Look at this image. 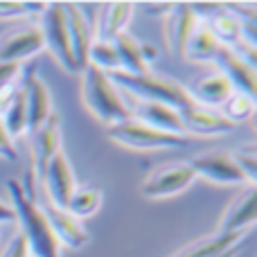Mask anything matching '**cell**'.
I'll return each mask as SVG.
<instances>
[{
    "instance_id": "d590c367",
    "label": "cell",
    "mask_w": 257,
    "mask_h": 257,
    "mask_svg": "<svg viewBox=\"0 0 257 257\" xmlns=\"http://www.w3.org/2000/svg\"><path fill=\"white\" fill-rule=\"evenodd\" d=\"M9 221H16L14 210H12V205H7V203L0 201V223H9Z\"/></svg>"
},
{
    "instance_id": "44dd1931",
    "label": "cell",
    "mask_w": 257,
    "mask_h": 257,
    "mask_svg": "<svg viewBox=\"0 0 257 257\" xmlns=\"http://www.w3.org/2000/svg\"><path fill=\"white\" fill-rule=\"evenodd\" d=\"M219 48H221V43L214 39L210 27L205 25V23H196V27L192 30L190 39H187V43H185L183 59L194 61V63H208V61H214Z\"/></svg>"
},
{
    "instance_id": "d4e9b609",
    "label": "cell",
    "mask_w": 257,
    "mask_h": 257,
    "mask_svg": "<svg viewBox=\"0 0 257 257\" xmlns=\"http://www.w3.org/2000/svg\"><path fill=\"white\" fill-rule=\"evenodd\" d=\"M205 25L210 27V32L214 34V39L223 45V48H235L237 43L241 41V30H239V21L223 7L221 3V9L210 18Z\"/></svg>"
},
{
    "instance_id": "7402d4cb",
    "label": "cell",
    "mask_w": 257,
    "mask_h": 257,
    "mask_svg": "<svg viewBox=\"0 0 257 257\" xmlns=\"http://www.w3.org/2000/svg\"><path fill=\"white\" fill-rule=\"evenodd\" d=\"M136 9L133 3H108L102 9V23H99V39L113 41L117 34L126 32V25L131 21V14Z\"/></svg>"
},
{
    "instance_id": "484cf974",
    "label": "cell",
    "mask_w": 257,
    "mask_h": 257,
    "mask_svg": "<svg viewBox=\"0 0 257 257\" xmlns=\"http://www.w3.org/2000/svg\"><path fill=\"white\" fill-rule=\"evenodd\" d=\"M5 128H7L9 138H18L27 131V111H25V99H23V90H16L9 104L5 106V113L0 115Z\"/></svg>"
},
{
    "instance_id": "2e32d148",
    "label": "cell",
    "mask_w": 257,
    "mask_h": 257,
    "mask_svg": "<svg viewBox=\"0 0 257 257\" xmlns=\"http://www.w3.org/2000/svg\"><path fill=\"white\" fill-rule=\"evenodd\" d=\"M32 147H34V172L41 178L45 167H48L50 158L61 151V117L57 113H52L45 120V124L39 131H34Z\"/></svg>"
},
{
    "instance_id": "1f68e13d",
    "label": "cell",
    "mask_w": 257,
    "mask_h": 257,
    "mask_svg": "<svg viewBox=\"0 0 257 257\" xmlns=\"http://www.w3.org/2000/svg\"><path fill=\"white\" fill-rule=\"evenodd\" d=\"M3 257H30V248H27V244H25V239H23L21 232L12 237V241L7 244Z\"/></svg>"
},
{
    "instance_id": "e575fe53",
    "label": "cell",
    "mask_w": 257,
    "mask_h": 257,
    "mask_svg": "<svg viewBox=\"0 0 257 257\" xmlns=\"http://www.w3.org/2000/svg\"><path fill=\"white\" fill-rule=\"evenodd\" d=\"M140 54H142L145 66H147V63H151V61H156V59H158V48H156V45H151V43H140Z\"/></svg>"
},
{
    "instance_id": "ffe728a7",
    "label": "cell",
    "mask_w": 257,
    "mask_h": 257,
    "mask_svg": "<svg viewBox=\"0 0 257 257\" xmlns=\"http://www.w3.org/2000/svg\"><path fill=\"white\" fill-rule=\"evenodd\" d=\"M169 23H167V36H169V45H172L174 54L178 59H183V52H185V43L190 39L192 30L196 27V18L192 14L190 3H174L172 9H169Z\"/></svg>"
},
{
    "instance_id": "d6986e66",
    "label": "cell",
    "mask_w": 257,
    "mask_h": 257,
    "mask_svg": "<svg viewBox=\"0 0 257 257\" xmlns=\"http://www.w3.org/2000/svg\"><path fill=\"white\" fill-rule=\"evenodd\" d=\"M248 235V230H235V232H217L212 237L199 239L194 244L185 246L183 250H178L174 257H221L228 250L241 246L244 237Z\"/></svg>"
},
{
    "instance_id": "4316f807",
    "label": "cell",
    "mask_w": 257,
    "mask_h": 257,
    "mask_svg": "<svg viewBox=\"0 0 257 257\" xmlns=\"http://www.w3.org/2000/svg\"><path fill=\"white\" fill-rule=\"evenodd\" d=\"M88 66H95L104 72H117L120 70V59H117V52L113 48L111 41H93L88 48Z\"/></svg>"
},
{
    "instance_id": "8d00e7d4",
    "label": "cell",
    "mask_w": 257,
    "mask_h": 257,
    "mask_svg": "<svg viewBox=\"0 0 257 257\" xmlns=\"http://www.w3.org/2000/svg\"><path fill=\"white\" fill-rule=\"evenodd\" d=\"M237 253H239V246H237V248H232V250H228L226 255H221V257H235Z\"/></svg>"
},
{
    "instance_id": "603a6c76",
    "label": "cell",
    "mask_w": 257,
    "mask_h": 257,
    "mask_svg": "<svg viewBox=\"0 0 257 257\" xmlns=\"http://www.w3.org/2000/svg\"><path fill=\"white\" fill-rule=\"evenodd\" d=\"M111 43L117 52V59H120V70L117 72H126V75H145V72H149L145 61H142L140 43H138L128 32L117 34Z\"/></svg>"
},
{
    "instance_id": "7a4b0ae2",
    "label": "cell",
    "mask_w": 257,
    "mask_h": 257,
    "mask_svg": "<svg viewBox=\"0 0 257 257\" xmlns=\"http://www.w3.org/2000/svg\"><path fill=\"white\" fill-rule=\"evenodd\" d=\"M81 95L97 120L104 124H117V122L131 117V108L124 104V99L117 93V86L111 81L108 72L99 70L95 66L84 68V81H81Z\"/></svg>"
},
{
    "instance_id": "30bf717a",
    "label": "cell",
    "mask_w": 257,
    "mask_h": 257,
    "mask_svg": "<svg viewBox=\"0 0 257 257\" xmlns=\"http://www.w3.org/2000/svg\"><path fill=\"white\" fill-rule=\"evenodd\" d=\"M23 99H25V111H27V131H39L45 124L50 115H52V99H50V90L43 79L34 77L30 72L23 86Z\"/></svg>"
},
{
    "instance_id": "6da1fadb",
    "label": "cell",
    "mask_w": 257,
    "mask_h": 257,
    "mask_svg": "<svg viewBox=\"0 0 257 257\" xmlns=\"http://www.w3.org/2000/svg\"><path fill=\"white\" fill-rule=\"evenodd\" d=\"M7 192L12 199V210L21 226V235L34 257H59V241L50 230L43 210L30 199L25 185L18 181H7Z\"/></svg>"
},
{
    "instance_id": "5b68a950",
    "label": "cell",
    "mask_w": 257,
    "mask_h": 257,
    "mask_svg": "<svg viewBox=\"0 0 257 257\" xmlns=\"http://www.w3.org/2000/svg\"><path fill=\"white\" fill-rule=\"evenodd\" d=\"M41 34H43L45 45L54 54L59 63L68 72H77V63L70 50V39H68V25H66V9L63 3H48L41 14Z\"/></svg>"
},
{
    "instance_id": "5bb4252c",
    "label": "cell",
    "mask_w": 257,
    "mask_h": 257,
    "mask_svg": "<svg viewBox=\"0 0 257 257\" xmlns=\"http://www.w3.org/2000/svg\"><path fill=\"white\" fill-rule=\"evenodd\" d=\"M41 210H43L45 219H48V223H50V230L57 237L59 244L68 246V248H72V250L88 244V232H86L84 226H81L75 217H70L66 210L52 208V205H41Z\"/></svg>"
},
{
    "instance_id": "83f0119b",
    "label": "cell",
    "mask_w": 257,
    "mask_h": 257,
    "mask_svg": "<svg viewBox=\"0 0 257 257\" xmlns=\"http://www.w3.org/2000/svg\"><path fill=\"white\" fill-rule=\"evenodd\" d=\"M221 108V115L237 126L239 122H248L255 115V97H248L244 93H232Z\"/></svg>"
},
{
    "instance_id": "ac0fdd59",
    "label": "cell",
    "mask_w": 257,
    "mask_h": 257,
    "mask_svg": "<svg viewBox=\"0 0 257 257\" xmlns=\"http://www.w3.org/2000/svg\"><path fill=\"white\" fill-rule=\"evenodd\" d=\"M257 217V190L253 185L239 194L230 203V208L223 214V221L219 226V232H235V230H250Z\"/></svg>"
},
{
    "instance_id": "cb8c5ba5",
    "label": "cell",
    "mask_w": 257,
    "mask_h": 257,
    "mask_svg": "<svg viewBox=\"0 0 257 257\" xmlns=\"http://www.w3.org/2000/svg\"><path fill=\"white\" fill-rule=\"evenodd\" d=\"M99 205H102V190L99 187H95V185L75 187L66 203V212L79 221V219L90 217L93 212H97Z\"/></svg>"
},
{
    "instance_id": "f1b7e54d",
    "label": "cell",
    "mask_w": 257,
    "mask_h": 257,
    "mask_svg": "<svg viewBox=\"0 0 257 257\" xmlns=\"http://www.w3.org/2000/svg\"><path fill=\"white\" fill-rule=\"evenodd\" d=\"M230 156H232V160H235V165L239 167V172L244 174L246 183H250V185L255 187V183H257V147H255V142L241 145L239 149H235Z\"/></svg>"
},
{
    "instance_id": "8fae6325",
    "label": "cell",
    "mask_w": 257,
    "mask_h": 257,
    "mask_svg": "<svg viewBox=\"0 0 257 257\" xmlns=\"http://www.w3.org/2000/svg\"><path fill=\"white\" fill-rule=\"evenodd\" d=\"M43 48H45V41L39 27L18 30L0 41V63H16V66H21V61H27V59L34 57Z\"/></svg>"
},
{
    "instance_id": "4fadbf2b",
    "label": "cell",
    "mask_w": 257,
    "mask_h": 257,
    "mask_svg": "<svg viewBox=\"0 0 257 257\" xmlns=\"http://www.w3.org/2000/svg\"><path fill=\"white\" fill-rule=\"evenodd\" d=\"M187 95L194 104L199 106H205V108H221L223 104L228 102L235 90H232L230 81L221 75V72H210V75H203L194 81L192 86H187Z\"/></svg>"
},
{
    "instance_id": "f546056e",
    "label": "cell",
    "mask_w": 257,
    "mask_h": 257,
    "mask_svg": "<svg viewBox=\"0 0 257 257\" xmlns=\"http://www.w3.org/2000/svg\"><path fill=\"white\" fill-rule=\"evenodd\" d=\"M48 3H18V0H0V18L41 16Z\"/></svg>"
},
{
    "instance_id": "52a82bcc",
    "label": "cell",
    "mask_w": 257,
    "mask_h": 257,
    "mask_svg": "<svg viewBox=\"0 0 257 257\" xmlns=\"http://www.w3.org/2000/svg\"><path fill=\"white\" fill-rule=\"evenodd\" d=\"M196 176H203L205 181L219 183V185H244L246 178L235 165L228 151H208L196 156L190 163Z\"/></svg>"
},
{
    "instance_id": "ba28073f",
    "label": "cell",
    "mask_w": 257,
    "mask_h": 257,
    "mask_svg": "<svg viewBox=\"0 0 257 257\" xmlns=\"http://www.w3.org/2000/svg\"><path fill=\"white\" fill-rule=\"evenodd\" d=\"M43 183H45V192L50 196V205L59 210H66V203L70 199L72 190H75V176H72V167L68 163L66 154L59 151L50 158L48 167L43 172Z\"/></svg>"
},
{
    "instance_id": "7c38bea8",
    "label": "cell",
    "mask_w": 257,
    "mask_h": 257,
    "mask_svg": "<svg viewBox=\"0 0 257 257\" xmlns=\"http://www.w3.org/2000/svg\"><path fill=\"white\" fill-rule=\"evenodd\" d=\"M178 113H181L183 131H190L194 136H221V133H230L235 128L232 122H228L221 115V111L199 106V104H192Z\"/></svg>"
},
{
    "instance_id": "9a60e30c",
    "label": "cell",
    "mask_w": 257,
    "mask_h": 257,
    "mask_svg": "<svg viewBox=\"0 0 257 257\" xmlns=\"http://www.w3.org/2000/svg\"><path fill=\"white\" fill-rule=\"evenodd\" d=\"M133 120L142 122V124L156 128L163 133H172V136H185L183 131V122H181V113L176 108L167 106V104H158V102H140L133 108Z\"/></svg>"
},
{
    "instance_id": "8992f818",
    "label": "cell",
    "mask_w": 257,
    "mask_h": 257,
    "mask_svg": "<svg viewBox=\"0 0 257 257\" xmlns=\"http://www.w3.org/2000/svg\"><path fill=\"white\" fill-rule=\"evenodd\" d=\"M196 174L190 167V163H178L160 167L142 183V194L149 199H165V196H174L178 192L187 190L194 183Z\"/></svg>"
},
{
    "instance_id": "d6a6232c",
    "label": "cell",
    "mask_w": 257,
    "mask_h": 257,
    "mask_svg": "<svg viewBox=\"0 0 257 257\" xmlns=\"http://www.w3.org/2000/svg\"><path fill=\"white\" fill-rule=\"evenodd\" d=\"M18 72H21V66H16V63H0V88L12 84V79Z\"/></svg>"
},
{
    "instance_id": "277c9868",
    "label": "cell",
    "mask_w": 257,
    "mask_h": 257,
    "mask_svg": "<svg viewBox=\"0 0 257 257\" xmlns=\"http://www.w3.org/2000/svg\"><path fill=\"white\" fill-rule=\"evenodd\" d=\"M106 133L111 140L128 147V149H181V147H187V142H190L185 136H172V133L156 131V128L142 124L133 117L111 124Z\"/></svg>"
},
{
    "instance_id": "4dcf8cb0",
    "label": "cell",
    "mask_w": 257,
    "mask_h": 257,
    "mask_svg": "<svg viewBox=\"0 0 257 257\" xmlns=\"http://www.w3.org/2000/svg\"><path fill=\"white\" fill-rule=\"evenodd\" d=\"M0 158L9 160V163H16L18 160V149H16V145H14V140L9 138L3 120H0Z\"/></svg>"
},
{
    "instance_id": "836d02e7",
    "label": "cell",
    "mask_w": 257,
    "mask_h": 257,
    "mask_svg": "<svg viewBox=\"0 0 257 257\" xmlns=\"http://www.w3.org/2000/svg\"><path fill=\"white\" fill-rule=\"evenodd\" d=\"M142 7L147 9V16H167L169 9H172V3H147Z\"/></svg>"
},
{
    "instance_id": "e0dca14e",
    "label": "cell",
    "mask_w": 257,
    "mask_h": 257,
    "mask_svg": "<svg viewBox=\"0 0 257 257\" xmlns=\"http://www.w3.org/2000/svg\"><path fill=\"white\" fill-rule=\"evenodd\" d=\"M63 9H66L68 39H70V50H72V57H75L77 70H84L88 66V48L93 43V30L84 21L79 9L75 7V3H63Z\"/></svg>"
},
{
    "instance_id": "3957f363",
    "label": "cell",
    "mask_w": 257,
    "mask_h": 257,
    "mask_svg": "<svg viewBox=\"0 0 257 257\" xmlns=\"http://www.w3.org/2000/svg\"><path fill=\"white\" fill-rule=\"evenodd\" d=\"M111 81L115 86H122L124 90H128L131 95L140 97L142 102H158V104H167V106L183 111V108L192 106V99L187 95L185 86H181L178 81L167 79L160 75H126V72H111Z\"/></svg>"
},
{
    "instance_id": "9c48e42d",
    "label": "cell",
    "mask_w": 257,
    "mask_h": 257,
    "mask_svg": "<svg viewBox=\"0 0 257 257\" xmlns=\"http://www.w3.org/2000/svg\"><path fill=\"white\" fill-rule=\"evenodd\" d=\"M214 63H217L219 70L228 81H230L232 90L235 93H244L248 97H255L257 93V75L255 68L248 66L244 59H239L230 48H219L217 57H214Z\"/></svg>"
}]
</instances>
